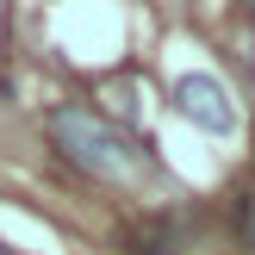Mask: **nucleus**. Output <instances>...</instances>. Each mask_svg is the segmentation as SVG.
<instances>
[{
  "label": "nucleus",
  "instance_id": "1",
  "mask_svg": "<svg viewBox=\"0 0 255 255\" xmlns=\"http://www.w3.org/2000/svg\"><path fill=\"white\" fill-rule=\"evenodd\" d=\"M44 131H50V149H56L62 162H75L81 174H94V181H131V174L149 168L143 149L112 119H100V112H87V106H56L44 119Z\"/></svg>",
  "mask_w": 255,
  "mask_h": 255
},
{
  "label": "nucleus",
  "instance_id": "2",
  "mask_svg": "<svg viewBox=\"0 0 255 255\" xmlns=\"http://www.w3.org/2000/svg\"><path fill=\"white\" fill-rule=\"evenodd\" d=\"M168 106L181 112L187 125H199L206 137H231L237 131V100H231V87H224L218 75H206V69L174 75V81H168Z\"/></svg>",
  "mask_w": 255,
  "mask_h": 255
},
{
  "label": "nucleus",
  "instance_id": "3",
  "mask_svg": "<svg viewBox=\"0 0 255 255\" xmlns=\"http://www.w3.org/2000/svg\"><path fill=\"white\" fill-rule=\"evenodd\" d=\"M0 255H6V249H0Z\"/></svg>",
  "mask_w": 255,
  "mask_h": 255
}]
</instances>
